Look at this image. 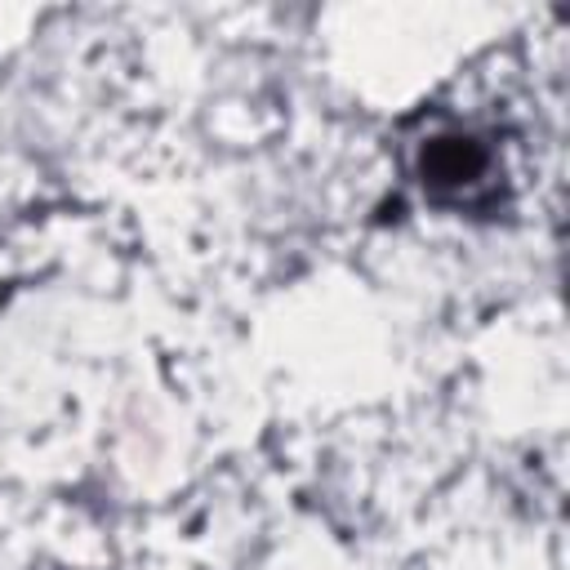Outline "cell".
I'll return each instance as SVG.
<instances>
[{"instance_id": "6da1fadb", "label": "cell", "mask_w": 570, "mask_h": 570, "mask_svg": "<svg viewBox=\"0 0 570 570\" xmlns=\"http://www.w3.org/2000/svg\"><path fill=\"white\" fill-rule=\"evenodd\" d=\"M410 174L428 205L445 214L490 218L508 209V174L499 138L481 125H436L410 151Z\"/></svg>"}]
</instances>
